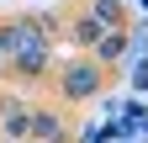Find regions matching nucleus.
Segmentation results:
<instances>
[{
  "mask_svg": "<svg viewBox=\"0 0 148 143\" xmlns=\"http://www.w3.org/2000/svg\"><path fill=\"white\" fill-rule=\"evenodd\" d=\"M32 127H37V138H48V143H53V138H58V122H53V117H37V122H32Z\"/></svg>",
  "mask_w": 148,
  "mask_h": 143,
  "instance_id": "7ed1b4c3",
  "label": "nucleus"
},
{
  "mask_svg": "<svg viewBox=\"0 0 148 143\" xmlns=\"http://www.w3.org/2000/svg\"><path fill=\"white\" fill-rule=\"evenodd\" d=\"M5 43H16V64L21 69H42V32H32V27H11V32H0Z\"/></svg>",
  "mask_w": 148,
  "mask_h": 143,
  "instance_id": "f257e3e1",
  "label": "nucleus"
},
{
  "mask_svg": "<svg viewBox=\"0 0 148 143\" xmlns=\"http://www.w3.org/2000/svg\"><path fill=\"white\" fill-rule=\"evenodd\" d=\"M95 90V69H69V96H90Z\"/></svg>",
  "mask_w": 148,
  "mask_h": 143,
  "instance_id": "f03ea898",
  "label": "nucleus"
}]
</instances>
